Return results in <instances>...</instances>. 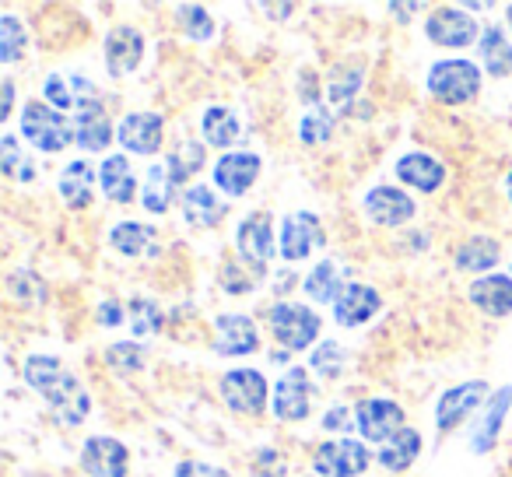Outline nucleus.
Masks as SVG:
<instances>
[{
    "label": "nucleus",
    "instance_id": "603ef678",
    "mask_svg": "<svg viewBox=\"0 0 512 477\" xmlns=\"http://www.w3.org/2000/svg\"><path fill=\"white\" fill-rule=\"evenodd\" d=\"M505 15H509V25H512V4H509V11H505Z\"/></svg>",
    "mask_w": 512,
    "mask_h": 477
},
{
    "label": "nucleus",
    "instance_id": "de8ad7c7",
    "mask_svg": "<svg viewBox=\"0 0 512 477\" xmlns=\"http://www.w3.org/2000/svg\"><path fill=\"white\" fill-rule=\"evenodd\" d=\"M323 425L327 428H348L351 425V414H348V407H334V411L323 418Z\"/></svg>",
    "mask_w": 512,
    "mask_h": 477
},
{
    "label": "nucleus",
    "instance_id": "4468645a",
    "mask_svg": "<svg viewBox=\"0 0 512 477\" xmlns=\"http://www.w3.org/2000/svg\"><path fill=\"white\" fill-rule=\"evenodd\" d=\"M260 176V158L239 151V155H221L214 165V186L228 197H242L253 186V179Z\"/></svg>",
    "mask_w": 512,
    "mask_h": 477
},
{
    "label": "nucleus",
    "instance_id": "2f4dec72",
    "mask_svg": "<svg viewBox=\"0 0 512 477\" xmlns=\"http://www.w3.org/2000/svg\"><path fill=\"white\" fill-rule=\"evenodd\" d=\"M344 271L334 264V260H327V264H320L313 274L306 278V292H309V299H316V302H337L344 295Z\"/></svg>",
    "mask_w": 512,
    "mask_h": 477
},
{
    "label": "nucleus",
    "instance_id": "4c0bfd02",
    "mask_svg": "<svg viewBox=\"0 0 512 477\" xmlns=\"http://www.w3.org/2000/svg\"><path fill=\"white\" fill-rule=\"evenodd\" d=\"M362 81H365V74L358 71V67H351V71H334L330 88H327L330 102H334V106H348V102L355 99L358 88H362Z\"/></svg>",
    "mask_w": 512,
    "mask_h": 477
},
{
    "label": "nucleus",
    "instance_id": "412c9836",
    "mask_svg": "<svg viewBox=\"0 0 512 477\" xmlns=\"http://www.w3.org/2000/svg\"><path fill=\"white\" fill-rule=\"evenodd\" d=\"M470 302L488 316H509L512 313V278L505 274H488L470 285Z\"/></svg>",
    "mask_w": 512,
    "mask_h": 477
},
{
    "label": "nucleus",
    "instance_id": "9b49d317",
    "mask_svg": "<svg viewBox=\"0 0 512 477\" xmlns=\"http://www.w3.org/2000/svg\"><path fill=\"white\" fill-rule=\"evenodd\" d=\"M81 467L92 477H127V446L109 435H95L81 449Z\"/></svg>",
    "mask_w": 512,
    "mask_h": 477
},
{
    "label": "nucleus",
    "instance_id": "2eb2a0df",
    "mask_svg": "<svg viewBox=\"0 0 512 477\" xmlns=\"http://www.w3.org/2000/svg\"><path fill=\"white\" fill-rule=\"evenodd\" d=\"M162 116L158 113H130L127 120L120 123V130H116V137H120V144L127 151H134V155H155L158 148H162Z\"/></svg>",
    "mask_w": 512,
    "mask_h": 477
},
{
    "label": "nucleus",
    "instance_id": "f3484780",
    "mask_svg": "<svg viewBox=\"0 0 512 477\" xmlns=\"http://www.w3.org/2000/svg\"><path fill=\"white\" fill-rule=\"evenodd\" d=\"M144 57V36L130 25H120L106 36V67L113 78H123L130 74Z\"/></svg>",
    "mask_w": 512,
    "mask_h": 477
},
{
    "label": "nucleus",
    "instance_id": "79ce46f5",
    "mask_svg": "<svg viewBox=\"0 0 512 477\" xmlns=\"http://www.w3.org/2000/svg\"><path fill=\"white\" fill-rule=\"evenodd\" d=\"M0 165H4V172H8V176H15V179H22V183H29L32 176H36V172H32V165H25L22 162V151H18V141L15 137H4V141H0Z\"/></svg>",
    "mask_w": 512,
    "mask_h": 477
},
{
    "label": "nucleus",
    "instance_id": "3c124183",
    "mask_svg": "<svg viewBox=\"0 0 512 477\" xmlns=\"http://www.w3.org/2000/svg\"><path fill=\"white\" fill-rule=\"evenodd\" d=\"M505 193H509V200H512V172L505 176Z\"/></svg>",
    "mask_w": 512,
    "mask_h": 477
},
{
    "label": "nucleus",
    "instance_id": "ea45409f",
    "mask_svg": "<svg viewBox=\"0 0 512 477\" xmlns=\"http://www.w3.org/2000/svg\"><path fill=\"white\" fill-rule=\"evenodd\" d=\"M330 130H334V120H330L327 109H309L306 116H302V141L306 144H323L330 137Z\"/></svg>",
    "mask_w": 512,
    "mask_h": 477
},
{
    "label": "nucleus",
    "instance_id": "f704fd0d",
    "mask_svg": "<svg viewBox=\"0 0 512 477\" xmlns=\"http://www.w3.org/2000/svg\"><path fill=\"white\" fill-rule=\"evenodd\" d=\"M25 46H29V36H25L22 22L15 15H0V60L15 64L25 53Z\"/></svg>",
    "mask_w": 512,
    "mask_h": 477
},
{
    "label": "nucleus",
    "instance_id": "f8f14e48",
    "mask_svg": "<svg viewBox=\"0 0 512 477\" xmlns=\"http://www.w3.org/2000/svg\"><path fill=\"white\" fill-rule=\"evenodd\" d=\"M358 428H362L365 439H376V442H390L397 432H404V411H400V404H393V400H365L362 407H358Z\"/></svg>",
    "mask_w": 512,
    "mask_h": 477
},
{
    "label": "nucleus",
    "instance_id": "0eeeda50",
    "mask_svg": "<svg viewBox=\"0 0 512 477\" xmlns=\"http://www.w3.org/2000/svg\"><path fill=\"white\" fill-rule=\"evenodd\" d=\"M320 246H323V225H320V218H316V214L295 211V214H288V218L281 221L278 250H281V257H285V260H302V257H309L313 250H320Z\"/></svg>",
    "mask_w": 512,
    "mask_h": 477
},
{
    "label": "nucleus",
    "instance_id": "58836bf2",
    "mask_svg": "<svg viewBox=\"0 0 512 477\" xmlns=\"http://www.w3.org/2000/svg\"><path fill=\"white\" fill-rule=\"evenodd\" d=\"M162 327V316H158V306L151 299H134L130 302V330L134 334H155Z\"/></svg>",
    "mask_w": 512,
    "mask_h": 477
},
{
    "label": "nucleus",
    "instance_id": "6ab92c4d",
    "mask_svg": "<svg viewBox=\"0 0 512 477\" xmlns=\"http://www.w3.org/2000/svg\"><path fill=\"white\" fill-rule=\"evenodd\" d=\"M256 341H260V334H256V323L249 316L232 313L218 320V337H214V351L218 355H249L256 348Z\"/></svg>",
    "mask_w": 512,
    "mask_h": 477
},
{
    "label": "nucleus",
    "instance_id": "c9c22d12",
    "mask_svg": "<svg viewBox=\"0 0 512 477\" xmlns=\"http://www.w3.org/2000/svg\"><path fill=\"white\" fill-rule=\"evenodd\" d=\"M165 165H169V172L179 179V183H186V179L197 176L200 165H204V148H200L197 141H183L176 151H172L169 162H165Z\"/></svg>",
    "mask_w": 512,
    "mask_h": 477
},
{
    "label": "nucleus",
    "instance_id": "4be33fe9",
    "mask_svg": "<svg viewBox=\"0 0 512 477\" xmlns=\"http://www.w3.org/2000/svg\"><path fill=\"white\" fill-rule=\"evenodd\" d=\"M509 404H512V386H505V390L491 393L488 407H484L481 418H477L474 439H470V449H474V453H488V449L495 446L498 428H502V421H505V411H509Z\"/></svg>",
    "mask_w": 512,
    "mask_h": 477
},
{
    "label": "nucleus",
    "instance_id": "cd10ccee",
    "mask_svg": "<svg viewBox=\"0 0 512 477\" xmlns=\"http://www.w3.org/2000/svg\"><path fill=\"white\" fill-rule=\"evenodd\" d=\"M477 53H481V64L488 74H512V39L505 36V29H484L481 32V43H477Z\"/></svg>",
    "mask_w": 512,
    "mask_h": 477
},
{
    "label": "nucleus",
    "instance_id": "a211bd4d",
    "mask_svg": "<svg viewBox=\"0 0 512 477\" xmlns=\"http://www.w3.org/2000/svg\"><path fill=\"white\" fill-rule=\"evenodd\" d=\"M379 306H383V299H379L376 288L348 285L341 299L334 302V316L341 327H362L365 320H372V316L379 313Z\"/></svg>",
    "mask_w": 512,
    "mask_h": 477
},
{
    "label": "nucleus",
    "instance_id": "423d86ee",
    "mask_svg": "<svg viewBox=\"0 0 512 477\" xmlns=\"http://www.w3.org/2000/svg\"><path fill=\"white\" fill-rule=\"evenodd\" d=\"M235 243H239V257L253 267L256 274H264L267 260L278 253V239H274V221L271 214H253L239 225V235H235Z\"/></svg>",
    "mask_w": 512,
    "mask_h": 477
},
{
    "label": "nucleus",
    "instance_id": "393cba45",
    "mask_svg": "<svg viewBox=\"0 0 512 477\" xmlns=\"http://www.w3.org/2000/svg\"><path fill=\"white\" fill-rule=\"evenodd\" d=\"M183 214L190 225H200V228H211L225 218V204L218 200V193L211 186H186L183 193Z\"/></svg>",
    "mask_w": 512,
    "mask_h": 477
},
{
    "label": "nucleus",
    "instance_id": "aec40b11",
    "mask_svg": "<svg viewBox=\"0 0 512 477\" xmlns=\"http://www.w3.org/2000/svg\"><path fill=\"white\" fill-rule=\"evenodd\" d=\"M46 92V102H53V109H85L88 102H95V88L88 78H81V74H50L43 85Z\"/></svg>",
    "mask_w": 512,
    "mask_h": 477
},
{
    "label": "nucleus",
    "instance_id": "c85d7f7f",
    "mask_svg": "<svg viewBox=\"0 0 512 477\" xmlns=\"http://www.w3.org/2000/svg\"><path fill=\"white\" fill-rule=\"evenodd\" d=\"M92 165L88 162H71L64 172H60V197L67 200V207H88V200H92Z\"/></svg>",
    "mask_w": 512,
    "mask_h": 477
},
{
    "label": "nucleus",
    "instance_id": "7ed1b4c3",
    "mask_svg": "<svg viewBox=\"0 0 512 477\" xmlns=\"http://www.w3.org/2000/svg\"><path fill=\"white\" fill-rule=\"evenodd\" d=\"M428 92L446 106H463L481 92V71L470 60H442L428 71Z\"/></svg>",
    "mask_w": 512,
    "mask_h": 477
},
{
    "label": "nucleus",
    "instance_id": "49530a36",
    "mask_svg": "<svg viewBox=\"0 0 512 477\" xmlns=\"http://www.w3.org/2000/svg\"><path fill=\"white\" fill-rule=\"evenodd\" d=\"M120 320H123L120 302H116V299H106V302H102V306H99V323H102V327H116Z\"/></svg>",
    "mask_w": 512,
    "mask_h": 477
},
{
    "label": "nucleus",
    "instance_id": "dca6fc26",
    "mask_svg": "<svg viewBox=\"0 0 512 477\" xmlns=\"http://www.w3.org/2000/svg\"><path fill=\"white\" fill-rule=\"evenodd\" d=\"M365 211L376 225H407L414 218V200L397 186H376L365 197Z\"/></svg>",
    "mask_w": 512,
    "mask_h": 477
},
{
    "label": "nucleus",
    "instance_id": "c03bdc74",
    "mask_svg": "<svg viewBox=\"0 0 512 477\" xmlns=\"http://www.w3.org/2000/svg\"><path fill=\"white\" fill-rule=\"evenodd\" d=\"M253 474L256 477H285V460L274 449H260L253 456Z\"/></svg>",
    "mask_w": 512,
    "mask_h": 477
},
{
    "label": "nucleus",
    "instance_id": "b1692460",
    "mask_svg": "<svg viewBox=\"0 0 512 477\" xmlns=\"http://www.w3.org/2000/svg\"><path fill=\"white\" fill-rule=\"evenodd\" d=\"M74 134H78V144L85 151H106V144L113 141V123H109L106 109L99 102H88L85 109H78Z\"/></svg>",
    "mask_w": 512,
    "mask_h": 477
},
{
    "label": "nucleus",
    "instance_id": "a878e982",
    "mask_svg": "<svg viewBox=\"0 0 512 477\" xmlns=\"http://www.w3.org/2000/svg\"><path fill=\"white\" fill-rule=\"evenodd\" d=\"M99 179H102V193H106L109 200H116V204H130L137 193V179L134 172H130V162L123 155H113L102 162L99 169Z\"/></svg>",
    "mask_w": 512,
    "mask_h": 477
},
{
    "label": "nucleus",
    "instance_id": "39448f33",
    "mask_svg": "<svg viewBox=\"0 0 512 477\" xmlns=\"http://www.w3.org/2000/svg\"><path fill=\"white\" fill-rule=\"evenodd\" d=\"M369 449L355 439H330L316 449L313 467L320 477H355L369 467Z\"/></svg>",
    "mask_w": 512,
    "mask_h": 477
},
{
    "label": "nucleus",
    "instance_id": "473e14b6",
    "mask_svg": "<svg viewBox=\"0 0 512 477\" xmlns=\"http://www.w3.org/2000/svg\"><path fill=\"white\" fill-rule=\"evenodd\" d=\"M204 141L214 148H228V144L239 141V120H235L232 109L225 106H211L204 113Z\"/></svg>",
    "mask_w": 512,
    "mask_h": 477
},
{
    "label": "nucleus",
    "instance_id": "8fccbe9b",
    "mask_svg": "<svg viewBox=\"0 0 512 477\" xmlns=\"http://www.w3.org/2000/svg\"><path fill=\"white\" fill-rule=\"evenodd\" d=\"M393 15H400V22H407V18L404 15H411V11H414V4H393Z\"/></svg>",
    "mask_w": 512,
    "mask_h": 477
},
{
    "label": "nucleus",
    "instance_id": "09e8293b",
    "mask_svg": "<svg viewBox=\"0 0 512 477\" xmlns=\"http://www.w3.org/2000/svg\"><path fill=\"white\" fill-rule=\"evenodd\" d=\"M11 99H15V88H11V81L4 85V109H0V120H8L11 116Z\"/></svg>",
    "mask_w": 512,
    "mask_h": 477
},
{
    "label": "nucleus",
    "instance_id": "c756f323",
    "mask_svg": "<svg viewBox=\"0 0 512 477\" xmlns=\"http://www.w3.org/2000/svg\"><path fill=\"white\" fill-rule=\"evenodd\" d=\"M418 453H421V435L411 432V428H404V432H397L390 442H383L379 463H383L386 470H407L414 460H418Z\"/></svg>",
    "mask_w": 512,
    "mask_h": 477
},
{
    "label": "nucleus",
    "instance_id": "9d476101",
    "mask_svg": "<svg viewBox=\"0 0 512 477\" xmlns=\"http://www.w3.org/2000/svg\"><path fill=\"white\" fill-rule=\"evenodd\" d=\"M309 372L306 369H288L285 376L274 383V414L281 421H302L309 414Z\"/></svg>",
    "mask_w": 512,
    "mask_h": 477
},
{
    "label": "nucleus",
    "instance_id": "a18cd8bd",
    "mask_svg": "<svg viewBox=\"0 0 512 477\" xmlns=\"http://www.w3.org/2000/svg\"><path fill=\"white\" fill-rule=\"evenodd\" d=\"M176 477H228V474L221 467H211V463L186 460V463H179V467H176Z\"/></svg>",
    "mask_w": 512,
    "mask_h": 477
},
{
    "label": "nucleus",
    "instance_id": "e433bc0d",
    "mask_svg": "<svg viewBox=\"0 0 512 477\" xmlns=\"http://www.w3.org/2000/svg\"><path fill=\"white\" fill-rule=\"evenodd\" d=\"M176 22H179V29H183L190 39H197V43H204V39L214 36L211 15H207L204 8H197V4H179V8H176Z\"/></svg>",
    "mask_w": 512,
    "mask_h": 477
},
{
    "label": "nucleus",
    "instance_id": "72a5a7b5",
    "mask_svg": "<svg viewBox=\"0 0 512 477\" xmlns=\"http://www.w3.org/2000/svg\"><path fill=\"white\" fill-rule=\"evenodd\" d=\"M498 243L495 239H470V243H463L460 246V253H456V267L460 271H470V274H477V271H488V267H495L498 264Z\"/></svg>",
    "mask_w": 512,
    "mask_h": 477
},
{
    "label": "nucleus",
    "instance_id": "1a4fd4ad",
    "mask_svg": "<svg viewBox=\"0 0 512 477\" xmlns=\"http://www.w3.org/2000/svg\"><path fill=\"white\" fill-rule=\"evenodd\" d=\"M425 32L435 46H449V50H463L477 39V22L460 8H439L425 22Z\"/></svg>",
    "mask_w": 512,
    "mask_h": 477
},
{
    "label": "nucleus",
    "instance_id": "6e6552de",
    "mask_svg": "<svg viewBox=\"0 0 512 477\" xmlns=\"http://www.w3.org/2000/svg\"><path fill=\"white\" fill-rule=\"evenodd\" d=\"M221 397L232 411L239 414H260L267 404V379L256 369H235L221 379Z\"/></svg>",
    "mask_w": 512,
    "mask_h": 477
},
{
    "label": "nucleus",
    "instance_id": "ddd939ff",
    "mask_svg": "<svg viewBox=\"0 0 512 477\" xmlns=\"http://www.w3.org/2000/svg\"><path fill=\"white\" fill-rule=\"evenodd\" d=\"M484 397H488V386H484L481 379L453 386V390L442 393L439 407H435V425H439L442 432H446V428H456L470 411H477V407H481Z\"/></svg>",
    "mask_w": 512,
    "mask_h": 477
},
{
    "label": "nucleus",
    "instance_id": "37998d69",
    "mask_svg": "<svg viewBox=\"0 0 512 477\" xmlns=\"http://www.w3.org/2000/svg\"><path fill=\"white\" fill-rule=\"evenodd\" d=\"M313 369L320 372V376H327V379L341 376V369H344V348H341V344H334V341L320 344V348H316V355H313Z\"/></svg>",
    "mask_w": 512,
    "mask_h": 477
},
{
    "label": "nucleus",
    "instance_id": "7c9ffc66",
    "mask_svg": "<svg viewBox=\"0 0 512 477\" xmlns=\"http://www.w3.org/2000/svg\"><path fill=\"white\" fill-rule=\"evenodd\" d=\"M113 250H120L123 257H144L151 253V243H155V232L148 225H137V221H120L109 235Z\"/></svg>",
    "mask_w": 512,
    "mask_h": 477
},
{
    "label": "nucleus",
    "instance_id": "bb28decb",
    "mask_svg": "<svg viewBox=\"0 0 512 477\" xmlns=\"http://www.w3.org/2000/svg\"><path fill=\"white\" fill-rule=\"evenodd\" d=\"M176 186H179V179L169 172V165H151L141 186V204L148 207L151 214L169 211V204L176 200Z\"/></svg>",
    "mask_w": 512,
    "mask_h": 477
},
{
    "label": "nucleus",
    "instance_id": "a19ab883",
    "mask_svg": "<svg viewBox=\"0 0 512 477\" xmlns=\"http://www.w3.org/2000/svg\"><path fill=\"white\" fill-rule=\"evenodd\" d=\"M106 362L113 365L116 372H137L144 365V351H141V344L123 341V344H113V348L106 351Z\"/></svg>",
    "mask_w": 512,
    "mask_h": 477
},
{
    "label": "nucleus",
    "instance_id": "5701e85b",
    "mask_svg": "<svg viewBox=\"0 0 512 477\" xmlns=\"http://www.w3.org/2000/svg\"><path fill=\"white\" fill-rule=\"evenodd\" d=\"M397 179L407 186H418L421 193H435L442 186V179H446V169H442V162H435L432 155L414 151V155H404L397 162Z\"/></svg>",
    "mask_w": 512,
    "mask_h": 477
},
{
    "label": "nucleus",
    "instance_id": "20e7f679",
    "mask_svg": "<svg viewBox=\"0 0 512 477\" xmlns=\"http://www.w3.org/2000/svg\"><path fill=\"white\" fill-rule=\"evenodd\" d=\"M271 330L285 348L302 351L320 334V316L306 306H295V302H281L271 309Z\"/></svg>",
    "mask_w": 512,
    "mask_h": 477
},
{
    "label": "nucleus",
    "instance_id": "f03ea898",
    "mask_svg": "<svg viewBox=\"0 0 512 477\" xmlns=\"http://www.w3.org/2000/svg\"><path fill=\"white\" fill-rule=\"evenodd\" d=\"M22 137L36 144L39 151H64L71 141H78L74 127L60 109L46 106V102H29L22 113Z\"/></svg>",
    "mask_w": 512,
    "mask_h": 477
},
{
    "label": "nucleus",
    "instance_id": "f257e3e1",
    "mask_svg": "<svg viewBox=\"0 0 512 477\" xmlns=\"http://www.w3.org/2000/svg\"><path fill=\"white\" fill-rule=\"evenodd\" d=\"M25 379H29L32 390H39L46 397V404L53 407L64 425H81L92 411V400H88L85 386L78 383V376L64 369L57 358L50 355H32L25 362Z\"/></svg>",
    "mask_w": 512,
    "mask_h": 477
}]
</instances>
